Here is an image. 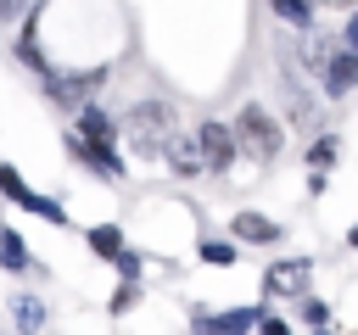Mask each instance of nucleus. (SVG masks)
<instances>
[{"label":"nucleus","mask_w":358,"mask_h":335,"mask_svg":"<svg viewBox=\"0 0 358 335\" xmlns=\"http://www.w3.org/2000/svg\"><path fill=\"white\" fill-rule=\"evenodd\" d=\"M196 151H201V173H229L241 145H235V128L218 123V117H201L196 123Z\"/></svg>","instance_id":"5"},{"label":"nucleus","mask_w":358,"mask_h":335,"mask_svg":"<svg viewBox=\"0 0 358 335\" xmlns=\"http://www.w3.org/2000/svg\"><path fill=\"white\" fill-rule=\"evenodd\" d=\"M336 45H347V50H358V6L341 17V28H336Z\"/></svg>","instance_id":"21"},{"label":"nucleus","mask_w":358,"mask_h":335,"mask_svg":"<svg viewBox=\"0 0 358 335\" xmlns=\"http://www.w3.org/2000/svg\"><path fill=\"white\" fill-rule=\"evenodd\" d=\"M140 302V285H117V296H112V313H129Z\"/></svg>","instance_id":"22"},{"label":"nucleus","mask_w":358,"mask_h":335,"mask_svg":"<svg viewBox=\"0 0 358 335\" xmlns=\"http://www.w3.org/2000/svg\"><path fill=\"white\" fill-rule=\"evenodd\" d=\"M235 145L246 151V156H257V162H274L280 151H285V128H280V117L263 106V100H241V112H235Z\"/></svg>","instance_id":"1"},{"label":"nucleus","mask_w":358,"mask_h":335,"mask_svg":"<svg viewBox=\"0 0 358 335\" xmlns=\"http://www.w3.org/2000/svg\"><path fill=\"white\" fill-rule=\"evenodd\" d=\"M252 335H296V329H291V318H285V313L263 307V318H257V329H252Z\"/></svg>","instance_id":"20"},{"label":"nucleus","mask_w":358,"mask_h":335,"mask_svg":"<svg viewBox=\"0 0 358 335\" xmlns=\"http://www.w3.org/2000/svg\"><path fill=\"white\" fill-rule=\"evenodd\" d=\"M0 195H6L11 207H22V212H34V218L56 223V229L67 223V207H62V201H50V195H39V190H34V184H28L11 162H0Z\"/></svg>","instance_id":"4"},{"label":"nucleus","mask_w":358,"mask_h":335,"mask_svg":"<svg viewBox=\"0 0 358 335\" xmlns=\"http://www.w3.org/2000/svg\"><path fill=\"white\" fill-rule=\"evenodd\" d=\"M112 78V61H90V67H50L39 84H45V100L62 106V112H78L84 100H95V89Z\"/></svg>","instance_id":"2"},{"label":"nucleus","mask_w":358,"mask_h":335,"mask_svg":"<svg viewBox=\"0 0 358 335\" xmlns=\"http://www.w3.org/2000/svg\"><path fill=\"white\" fill-rule=\"evenodd\" d=\"M352 89H358V50L336 45V50L324 56V67H319V95H324V100H347Z\"/></svg>","instance_id":"8"},{"label":"nucleus","mask_w":358,"mask_h":335,"mask_svg":"<svg viewBox=\"0 0 358 335\" xmlns=\"http://www.w3.org/2000/svg\"><path fill=\"white\" fill-rule=\"evenodd\" d=\"M296 318H302V324H330V307H324L319 296H296Z\"/></svg>","instance_id":"19"},{"label":"nucleus","mask_w":358,"mask_h":335,"mask_svg":"<svg viewBox=\"0 0 358 335\" xmlns=\"http://www.w3.org/2000/svg\"><path fill=\"white\" fill-rule=\"evenodd\" d=\"M229 240H235V246H263V251H274V246L285 240V223L268 218V212H257V207H241V212L229 218Z\"/></svg>","instance_id":"7"},{"label":"nucleus","mask_w":358,"mask_h":335,"mask_svg":"<svg viewBox=\"0 0 358 335\" xmlns=\"http://www.w3.org/2000/svg\"><path fill=\"white\" fill-rule=\"evenodd\" d=\"M62 145H67V156H73V162H84V168H90L95 179H106V184H123V179H129V162H123V151H117V145H90V140H84V134H73V128L62 134Z\"/></svg>","instance_id":"6"},{"label":"nucleus","mask_w":358,"mask_h":335,"mask_svg":"<svg viewBox=\"0 0 358 335\" xmlns=\"http://www.w3.org/2000/svg\"><path fill=\"white\" fill-rule=\"evenodd\" d=\"M117 123H123V134L140 156H162V140L173 134V106L168 100H134V112L117 117Z\"/></svg>","instance_id":"3"},{"label":"nucleus","mask_w":358,"mask_h":335,"mask_svg":"<svg viewBox=\"0 0 358 335\" xmlns=\"http://www.w3.org/2000/svg\"><path fill=\"white\" fill-rule=\"evenodd\" d=\"M73 134H84L90 145H117V140H123V123H117L101 100H84V106L73 112Z\"/></svg>","instance_id":"10"},{"label":"nucleus","mask_w":358,"mask_h":335,"mask_svg":"<svg viewBox=\"0 0 358 335\" xmlns=\"http://www.w3.org/2000/svg\"><path fill=\"white\" fill-rule=\"evenodd\" d=\"M0 268L6 274H39V262H34V251H28V240L0 218Z\"/></svg>","instance_id":"13"},{"label":"nucleus","mask_w":358,"mask_h":335,"mask_svg":"<svg viewBox=\"0 0 358 335\" xmlns=\"http://www.w3.org/2000/svg\"><path fill=\"white\" fill-rule=\"evenodd\" d=\"M84 246H90L101 262H117L123 246H129V234H123V223H90V229H84Z\"/></svg>","instance_id":"15"},{"label":"nucleus","mask_w":358,"mask_h":335,"mask_svg":"<svg viewBox=\"0 0 358 335\" xmlns=\"http://www.w3.org/2000/svg\"><path fill=\"white\" fill-rule=\"evenodd\" d=\"M196 257H201L207 268H235V262H241V246H235V240H218V234H201V240H196Z\"/></svg>","instance_id":"17"},{"label":"nucleus","mask_w":358,"mask_h":335,"mask_svg":"<svg viewBox=\"0 0 358 335\" xmlns=\"http://www.w3.org/2000/svg\"><path fill=\"white\" fill-rule=\"evenodd\" d=\"M313 6H319V11H352L358 0H313Z\"/></svg>","instance_id":"23"},{"label":"nucleus","mask_w":358,"mask_h":335,"mask_svg":"<svg viewBox=\"0 0 358 335\" xmlns=\"http://www.w3.org/2000/svg\"><path fill=\"white\" fill-rule=\"evenodd\" d=\"M162 162H168L179 179H196V173H201V151H196V134H168V140H162Z\"/></svg>","instance_id":"12"},{"label":"nucleus","mask_w":358,"mask_h":335,"mask_svg":"<svg viewBox=\"0 0 358 335\" xmlns=\"http://www.w3.org/2000/svg\"><path fill=\"white\" fill-rule=\"evenodd\" d=\"M6 313H11L17 335H39V329H45V318H50L45 296H34V290H11V296H6Z\"/></svg>","instance_id":"11"},{"label":"nucleus","mask_w":358,"mask_h":335,"mask_svg":"<svg viewBox=\"0 0 358 335\" xmlns=\"http://www.w3.org/2000/svg\"><path fill=\"white\" fill-rule=\"evenodd\" d=\"M347 251H358V223H352V229H347Z\"/></svg>","instance_id":"24"},{"label":"nucleus","mask_w":358,"mask_h":335,"mask_svg":"<svg viewBox=\"0 0 358 335\" xmlns=\"http://www.w3.org/2000/svg\"><path fill=\"white\" fill-rule=\"evenodd\" d=\"M268 17H274L280 28H291V34L319 28V6H313V0H268Z\"/></svg>","instance_id":"14"},{"label":"nucleus","mask_w":358,"mask_h":335,"mask_svg":"<svg viewBox=\"0 0 358 335\" xmlns=\"http://www.w3.org/2000/svg\"><path fill=\"white\" fill-rule=\"evenodd\" d=\"M308 274H313V257H280L263 274V296H308Z\"/></svg>","instance_id":"9"},{"label":"nucleus","mask_w":358,"mask_h":335,"mask_svg":"<svg viewBox=\"0 0 358 335\" xmlns=\"http://www.w3.org/2000/svg\"><path fill=\"white\" fill-rule=\"evenodd\" d=\"M302 162H308V173H330V168L341 162V134H319V140L302 151Z\"/></svg>","instance_id":"16"},{"label":"nucleus","mask_w":358,"mask_h":335,"mask_svg":"<svg viewBox=\"0 0 358 335\" xmlns=\"http://www.w3.org/2000/svg\"><path fill=\"white\" fill-rule=\"evenodd\" d=\"M140 274H145V257L123 246V257H117V279H123V285H140Z\"/></svg>","instance_id":"18"}]
</instances>
